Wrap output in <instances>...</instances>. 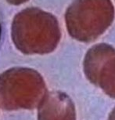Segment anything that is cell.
Instances as JSON below:
<instances>
[{"label":"cell","instance_id":"1","mask_svg":"<svg viewBox=\"0 0 115 120\" xmlns=\"http://www.w3.org/2000/svg\"><path fill=\"white\" fill-rule=\"evenodd\" d=\"M114 16L111 0H75L67 12L66 22L72 37L89 42L110 28Z\"/></svg>","mask_w":115,"mask_h":120}]
</instances>
